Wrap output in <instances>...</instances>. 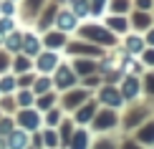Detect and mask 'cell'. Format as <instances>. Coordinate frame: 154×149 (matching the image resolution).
<instances>
[{
  "label": "cell",
  "mask_w": 154,
  "mask_h": 149,
  "mask_svg": "<svg viewBox=\"0 0 154 149\" xmlns=\"http://www.w3.org/2000/svg\"><path fill=\"white\" fill-rule=\"evenodd\" d=\"M73 3H76V0H73Z\"/></svg>",
  "instance_id": "37"
},
{
  "label": "cell",
  "mask_w": 154,
  "mask_h": 149,
  "mask_svg": "<svg viewBox=\"0 0 154 149\" xmlns=\"http://www.w3.org/2000/svg\"><path fill=\"white\" fill-rule=\"evenodd\" d=\"M53 101V96H46V99H41V109H48V104Z\"/></svg>",
  "instance_id": "33"
},
{
  "label": "cell",
  "mask_w": 154,
  "mask_h": 149,
  "mask_svg": "<svg viewBox=\"0 0 154 149\" xmlns=\"http://www.w3.org/2000/svg\"><path fill=\"white\" fill-rule=\"evenodd\" d=\"M96 147H99V149H114V144H111V141H99V144H96Z\"/></svg>",
  "instance_id": "32"
},
{
  "label": "cell",
  "mask_w": 154,
  "mask_h": 149,
  "mask_svg": "<svg viewBox=\"0 0 154 149\" xmlns=\"http://www.w3.org/2000/svg\"><path fill=\"white\" fill-rule=\"evenodd\" d=\"M56 81H58V86H61V88H71V86H73V81H76V76H73L68 68H61V71H58V79H56Z\"/></svg>",
  "instance_id": "6"
},
{
  "label": "cell",
  "mask_w": 154,
  "mask_h": 149,
  "mask_svg": "<svg viewBox=\"0 0 154 149\" xmlns=\"http://www.w3.org/2000/svg\"><path fill=\"white\" fill-rule=\"evenodd\" d=\"M134 25H137L139 30H146V28H149V15H144V13H139V15L134 18Z\"/></svg>",
  "instance_id": "16"
},
{
  "label": "cell",
  "mask_w": 154,
  "mask_h": 149,
  "mask_svg": "<svg viewBox=\"0 0 154 149\" xmlns=\"http://www.w3.org/2000/svg\"><path fill=\"white\" fill-rule=\"evenodd\" d=\"M25 51H28V53H38V41H35L33 36L25 38Z\"/></svg>",
  "instance_id": "22"
},
{
  "label": "cell",
  "mask_w": 154,
  "mask_h": 149,
  "mask_svg": "<svg viewBox=\"0 0 154 149\" xmlns=\"http://www.w3.org/2000/svg\"><path fill=\"white\" fill-rule=\"evenodd\" d=\"M46 141H48L51 147H56V141H58V139H56V134H53V132H48V134H46Z\"/></svg>",
  "instance_id": "30"
},
{
  "label": "cell",
  "mask_w": 154,
  "mask_h": 149,
  "mask_svg": "<svg viewBox=\"0 0 154 149\" xmlns=\"http://www.w3.org/2000/svg\"><path fill=\"white\" fill-rule=\"evenodd\" d=\"M76 71H79V73H91L94 63L91 61H76Z\"/></svg>",
  "instance_id": "17"
},
{
  "label": "cell",
  "mask_w": 154,
  "mask_h": 149,
  "mask_svg": "<svg viewBox=\"0 0 154 149\" xmlns=\"http://www.w3.org/2000/svg\"><path fill=\"white\" fill-rule=\"evenodd\" d=\"M73 149H88V134H86V132H76Z\"/></svg>",
  "instance_id": "10"
},
{
  "label": "cell",
  "mask_w": 154,
  "mask_h": 149,
  "mask_svg": "<svg viewBox=\"0 0 154 149\" xmlns=\"http://www.w3.org/2000/svg\"><path fill=\"white\" fill-rule=\"evenodd\" d=\"M83 38H91L96 43H114V36L109 33L106 28H101V25H86V28L81 30Z\"/></svg>",
  "instance_id": "1"
},
{
  "label": "cell",
  "mask_w": 154,
  "mask_h": 149,
  "mask_svg": "<svg viewBox=\"0 0 154 149\" xmlns=\"http://www.w3.org/2000/svg\"><path fill=\"white\" fill-rule=\"evenodd\" d=\"M144 61H149V63H154V51H146V53H144Z\"/></svg>",
  "instance_id": "34"
},
{
  "label": "cell",
  "mask_w": 154,
  "mask_h": 149,
  "mask_svg": "<svg viewBox=\"0 0 154 149\" xmlns=\"http://www.w3.org/2000/svg\"><path fill=\"white\" fill-rule=\"evenodd\" d=\"M126 48H129L131 53H139V51H142V41H139V38H129V41H126Z\"/></svg>",
  "instance_id": "21"
},
{
  "label": "cell",
  "mask_w": 154,
  "mask_h": 149,
  "mask_svg": "<svg viewBox=\"0 0 154 149\" xmlns=\"http://www.w3.org/2000/svg\"><path fill=\"white\" fill-rule=\"evenodd\" d=\"M109 28L116 30V33H124L126 30V20L124 18H111V20H109Z\"/></svg>",
  "instance_id": "13"
},
{
  "label": "cell",
  "mask_w": 154,
  "mask_h": 149,
  "mask_svg": "<svg viewBox=\"0 0 154 149\" xmlns=\"http://www.w3.org/2000/svg\"><path fill=\"white\" fill-rule=\"evenodd\" d=\"M94 13H101V10H104V0H94Z\"/></svg>",
  "instance_id": "28"
},
{
  "label": "cell",
  "mask_w": 154,
  "mask_h": 149,
  "mask_svg": "<svg viewBox=\"0 0 154 149\" xmlns=\"http://www.w3.org/2000/svg\"><path fill=\"white\" fill-rule=\"evenodd\" d=\"M94 114H96V106H94V104H86V109L79 111V121H88Z\"/></svg>",
  "instance_id": "14"
},
{
  "label": "cell",
  "mask_w": 154,
  "mask_h": 149,
  "mask_svg": "<svg viewBox=\"0 0 154 149\" xmlns=\"http://www.w3.org/2000/svg\"><path fill=\"white\" fill-rule=\"evenodd\" d=\"M18 43H20V38H18V36H15V38H10V41H8V48L15 51V48H18Z\"/></svg>",
  "instance_id": "31"
},
{
  "label": "cell",
  "mask_w": 154,
  "mask_h": 149,
  "mask_svg": "<svg viewBox=\"0 0 154 149\" xmlns=\"http://www.w3.org/2000/svg\"><path fill=\"white\" fill-rule=\"evenodd\" d=\"M28 66H30V63H28V61H25V58H20V61H18V63H15V68H18V71H25V68H28Z\"/></svg>",
  "instance_id": "29"
},
{
  "label": "cell",
  "mask_w": 154,
  "mask_h": 149,
  "mask_svg": "<svg viewBox=\"0 0 154 149\" xmlns=\"http://www.w3.org/2000/svg\"><path fill=\"white\" fill-rule=\"evenodd\" d=\"M20 121L25 124V129H35V126H38V116H35L33 111H25V114H20Z\"/></svg>",
  "instance_id": "11"
},
{
  "label": "cell",
  "mask_w": 154,
  "mask_h": 149,
  "mask_svg": "<svg viewBox=\"0 0 154 149\" xmlns=\"http://www.w3.org/2000/svg\"><path fill=\"white\" fill-rule=\"evenodd\" d=\"M146 114H149V109H146V106H134L131 111L124 116V126H126V129H134V126H137Z\"/></svg>",
  "instance_id": "3"
},
{
  "label": "cell",
  "mask_w": 154,
  "mask_h": 149,
  "mask_svg": "<svg viewBox=\"0 0 154 149\" xmlns=\"http://www.w3.org/2000/svg\"><path fill=\"white\" fill-rule=\"evenodd\" d=\"M76 15H73V13H61V15H58V28L61 30H73L76 28Z\"/></svg>",
  "instance_id": "7"
},
{
  "label": "cell",
  "mask_w": 154,
  "mask_h": 149,
  "mask_svg": "<svg viewBox=\"0 0 154 149\" xmlns=\"http://www.w3.org/2000/svg\"><path fill=\"white\" fill-rule=\"evenodd\" d=\"M51 86V81L48 79H41V81H38V86H35V91H43V88H48Z\"/></svg>",
  "instance_id": "25"
},
{
  "label": "cell",
  "mask_w": 154,
  "mask_h": 149,
  "mask_svg": "<svg viewBox=\"0 0 154 149\" xmlns=\"http://www.w3.org/2000/svg\"><path fill=\"white\" fill-rule=\"evenodd\" d=\"M83 99H86V91H73V94H68L66 99H63V104H68L66 109H76Z\"/></svg>",
  "instance_id": "8"
},
{
  "label": "cell",
  "mask_w": 154,
  "mask_h": 149,
  "mask_svg": "<svg viewBox=\"0 0 154 149\" xmlns=\"http://www.w3.org/2000/svg\"><path fill=\"white\" fill-rule=\"evenodd\" d=\"M53 66H56V56H53V53L41 56V61H38V68H41V71H51Z\"/></svg>",
  "instance_id": "9"
},
{
  "label": "cell",
  "mask_w": 154,
  "mask_h": 149,
  "mask_svg": "<svg viewBox=\"0 0 154 149\" xmlns=\"http://www.w3.org/2000/svg\"><path fill=\"white\" fill-rule=\"evenodd\" d=\"M111 8H114V13H124L126 8H129V0H114Z\"/></svg>",
  "instance_id": "23"
},
{
  "label": "cell",
  "mask_w": 154,
  "mask_h": 149,
  "mask_svg": "<svg viewBox=\"0 0 154 149\" xmlns=\"http://www.w3.org/2000/svg\"><path fill=\"white\" fill-rule=\"evenodd\" d=\"M76 8H73V13H76V15H86V13H88V3H86V0H76Z\"/></svg>",
  "instance_id": "18"
},
{
  "label": "cell",
  "mask_w": 154,
  "mask_h": 149,
  "mask_svg": "<svg viewBox=\"0 0 154 149\" xmlns=\"http://www.w3.org/2000/svg\"><path fill=\"white\" fill-rule=\"evenodd\" d=\"M137 94H139V81L134 79V76H126L124 88H121V96H126V99H134Z\"/></svg>",
  "instance_id": "5"
},
{
  "label": "cell",
  "mask_w": 154,
  "mask_h": 149,
  "mask_svg": "<svg viewBox=\"0 0 154 149\" xmlns=\"http://www.w3.org/2000/svg\"><path fill=\"white\" fill-rule=\"evenodd\" d=\"M68 137H71V124L66 121V124H63V141H68Z\"/></svg>",
  "instance_id": "26"
},
{
  "label": "cell",
  "mask_w": 154,
  "mask_h": 149,
  "mask_svg": "<svg viewBox=\"0 0 154 149\" xmlns=\"http://www.w3.org/2000/svg\"><path fill=\"white\" fill-rule=\"evenodd\" d=\"M71 51H81V53H99V48H94V46H83V43H73Z\"/></svg>",
  "instance_id": "20"
},
{
  "label": "cell",
  "mask_w": 154,
  "mask_h": 149,
  "mask_svg": "<svg viewBox=\"0 0 154 149\" xmlns=\"http://www.w3.org/2000/svg\"><path fill=\"white\" fill-rule=\"evenodd\" d=\"M137 5H139L142 10H149V8H152V0H137Z\"/></svg>",
  "instance_id": "27"
},
{
  "label": "cell",
  "mask_w": 154,
  "mask_h": 149,
  "mask_svg": "<svg viewBox=\"0 0 154 149\" xmlns=\"http://www.w3.org/2000/svg\"><path fill=\"white\" fill-rule=\"evenodd\" d=\"M144 91L154 96V73H149V76L144 79Z\"/></svg>",
  "instance_id": "24"
},
{
  "label": "cell",
  "mask_w": 154,
  "mask_h": 149,
  "mask_svg": "<svg viewBox=\"0 0 154 149\" xmlns=\"http://www.w3.org/2000/svg\"><path fill=\"white\" fill-rule=\"evenodd\" d=\"M25 141H28V137H25L23 132H18V134H13V137H10V147L13 149H23Z\"/></svg>",
  "instance_id": "12"
},
{
  "label": "cell",
  "mask_w": 154,
  "mask_h": 149,
  "mask_svg": "<svg viewBox=\"0 0 154 149\" xmlns=\"http://www.w3.org/2000/svg\"><path fill=\"white\" fill-rule=\"evenodd\" d=\"M114 124H116V114H114V109H109V111H101L99 116H96V121H94V126L99 129V132L114 129Z\"/></svg>",
  "instance_id": "2"
},
{
  "label": "cell",
  "mask_w": 154,
  "mask_h": 149,
  "mask_svg": "<svg viewBox=\"0 0 154 149\" xmlns=\"http://www.w3.org/2000/svg\"><path fill=\"white\" fill-rule=\"evenodd\" d=\"M46 43H48L51 48H58L61 43H63V36H61V33H53V36H48V38H46Z\"/></svg>",
  "instance_id": "19"
},
{
  "label": "cell",
  "mask_w": 154,
  "mask_h": 149,
  "mask_svg": "<svg viewBox=\"0 0 154 149\" xmlns=\"http://www.w3.org/2000/svg\"><path fill=\"white\" fill-rule=\"evenodd\" d=\"M149 43H154V30H152V33H149Z\"/></svg>",
  "instance_id": "36"
},
{
  "label": "cell",
  "mask_w": 154,
  "mask_h": 149,
  "mask_svg": "<svg viewBox=\"0 0 154 149\" xmlns=\"http://www.w3.org/2000/svg\"><path fill=\"white\" fill-rule=\"evenodd\" d=\"M139 139H142V141H146V144H149V141H154V124L144 126L142 132H139Z\"/></svg>",
  "instance_id": "15"
},
{
  "label": "cell",
  "mask_w": 154,
  "mask_h": 149,
  "mask_svg": "<svg viewBox=\"0 0 154 149\" xmlns=\"http://www.w3.org/2000/svg\"><path fill=\"white\" fill-rule=\"evenodd\" d=\"M121 149H139V147H137V144H134V141H126V144H124V147H121Z\"/></svg>",
  "instance_id": "35"
},
{
  "label": "cell",
  "mask_w": 154,
  "mask_h": 149,
  "mask_svg": "<svg viewBox=\"0 0 154 149\" xmlns=\"http://www.w3.org/2000/svg\"><path fill=\"white\" fill-rule=\"evenodd\" d=\"M101 101L109 104L111 109H116V106H121V94L114 86H106V88H101Z\"/></svg>",
  "instance_id": "4"
}]
</instances>
